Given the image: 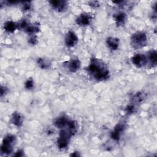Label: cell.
Returning <instances> with one entry per match:
<instances>
[{
    "label": "cell",
    "instance_id": "cell-1",
    "mask_svg": "<svg viewBox=\"0 0 157 157\" xmlns=\"http://www.w3.org/2000/svg\"><path fill=\"white\" fill-rule=\"evenodd\" d=\"M87 70L90 74L98 81L106 80L109 77V71L107 66L98 58H93L91 59Z\"/></svg>",
    "mask_w": 157,
    "mask_h": 157
},
{
    "label": "cell",
    "instance_id": "cell-2",
    "mask_svg": "<svg viewBox=\"0 0 157 157\" xmlns=\"http://www.w3.org/2000/svg\"><path fill=\"white\" fill-rule=\"evenodd\" d=\"M147 42V37L145 33L139 31L134 33L131 37V43L133 48H139L144 47Z\"/></svg>",
    "mask_w": 157,
    "mask_h": 157
},
{
    "label": "cell",
    "instance_id": "cell-3",
    "mask_svg": "<svg viewBox=\"0 0 157 157\" xmlns=\"http://www.w3.org/2000/svg\"><path fill=\"white\" fill-rule=\"evenodd\" d=\"M16 141L15 136L8 134L3 138L2 143L1 146V151L4 154H10L13 151V146Z\"/></svg>",
    "mask_w": 157,
    "mask_h": 157
},
{
    "label": "cell",
    "instance_id": "cell-4",
    "mask_svg": "<svg viewBox=\"0 0 157 157\" xmlns=\"http://www.w3.org/2000/svg\"><path fill=\"white\" fill-rule=\"evenodd\" d=\"M72 136V134L68 129H61L59 133V137L57 140L58 147L59 148H66L67 146L69 139Z\"/></svg>",
    "mask_w": 157,
    "mask_h": 157
},
{
    "label": "cell",
    "instance_id": "cell-5",
    "mask_svg": "<svg viewBox=\"0 0 157 157\" xmlns=\"http://www.w3.org/2000/svg\"><path fill=\"white\" fill-rule=\"evenodd\" d=\"M132 63L137 67H142L147 63V57L142 54H136L132 57Z\"/></svg>",
    "mask_w": 157,
    "mask_h": 157
},
{
    "label": "cell",
    "instance_id": "cell-6",
    "mask_svg": "<svg viewBox=\"0 0 157 157\" xmlns=\"http://www.w3.org/2000/svg\"><path fill=\"white\" fill-rule=\"evenodd\" d=\"M65 44L68 47L74 46L78 42V37L74 32L69 31L65 37Z\"/></svg>",
    "mask_w": 157,
    "mask_h": 157
},
{
    "label": "cell",
    "instance_id": "cell-7",
    "mask_svg": "<svg viewBox=\"0 0 157 157\" xmlns=\"http://www.w3.org/2000/svg\"><path fill=\"white\" fill-rule=\"evenodd\" d=\"M80 62L78 59H72L64 63V66L70 72H75L77 71L80 67Z\"/></svg>",
    "mask_w": 157,
    "mask_h": 157
},
{
    "label": "cell",
    "instance_id": "cell-8",
    "mask_svg": "<svg viewBox=\"0 0 157 157\" xmlns=\"http://www.w3.org/2000/svg\"><path fill=\"white\" fill-rule=\"evenodd\" d=\"M92 20V17L88 13H83L80 14L76 18L75 22L78 25L80 26H86L88 25Z\"/></svg>",
    "mask_w": 157,
    "mask_h": 157
},
{
    "label": "cell",
    "instance_id": "cell-9",
    "mask_svg": "<svg viewBox=\"0 0 157 157\" xmlns=\"http://www.w3.org/2000/svg\"><path fill=\"white\" fill-rule=\"evenodd\" d=\"M125 128V126L123 123H120L117 124L115 128L113 131L111 132V137L112 139L115 140H118L120 138L121 133L123 132L124 129Z\"/></svg>",
    "mask_w": 157,
    "mask_h": 157
},
{
    "label": "cell",
    "instance_id": "cell-10",
    "mask_svg": "<svg viewBox=\"0 0 157 157\" xmlns=\"http://www.w3.org/2000/svg\"><path fill=\"white\" fill-rule=\"evenodd\" d=\"M49 2L52 7L58 12H63L67 7V2L66 1L53 0L49 1Z\"/></svg>",
    "mask_w": 157,
    "mask_h": 157
},
{
    "label": "cell",
    "instance_id": "cell-11",
    "mask_svg": "<svg viewBox=\"0 0 157 157\" xmlns=\"http://www.w3.org/2000/svg\"><path fill=\"white\" fill-rule=\"evenodd\" d=\"M106 44L112 50H116L119 47V39L116 37H109L106 40Z\"/></svg>",
    "mask_w": 157,
    "mask_h": 157
},
{
    "label": "cell",
    "instance_id": "cell-12",
    "mask_svg": "<svg viewBox=\"0 0 157 157\" xmlns=\"http://www.w3.org/2000/svg\"><path fill=\"white\" fill-rule=\"evenodd\" d=\"M11 123L14 125L20 127L23 124V118L18 112H13L11 117Z\"/></svg>",
    "mask_w": 157,
    "mask_h": 157
},
{
    "label": "cell",
    "instance_id": "cell-13",
    "mask_svg": "<svg viewBox=\"0 0 157 157\" xmlns=\"http://www.w3.org/2000/svg\"><path fill=\"white\" fill-rule=\"evenodd\" d=\"M68 118L65 116H61L57 118L54 121V125L58 128H63L66 127L68 123Z\"/></svg>",
    "mask_w": 157,
    "mask_h": 157
},
{
    "label": "cell",
    "instance_id": "cell-14",
    "mask_svg": "<svg viewBox=\"0 0 157 157\" xmlns=\"http://www.w3.org/2000/svg\"><path fill=\"white\" fill-rule=\"evenodd\" d=\"M113 18L118 26L122 25L126 20V14L124 12H117L113 15Z\"/></svg>",
    "mask_w": 157,
    "mask_h": 157
},
{
    "label": "cell",
    "instance_id": "cell-15",
    "mask_svg": "<svg viewBox=\"0 0 157 157\" xmlns=\"http://www.w3.org/2000/svg\"><path fill=\"white\" fill-rule=\"evenodd\" d=\"M147 61L148 60L152 66H155L157 62V53L155 50H151L148 53L147 57Z\"/></svg>",
    "mask_w": 157,
    "mask_h": 157
},
{
    "label": "cell",
    "instance_id": "cell-16",
    "mask_svg": "<svg viewBox=\"0 0 157 157\" xmlns=\"http://www.w3.org/2000/svg\"><path fill=\"white\" fill-rule=\"evenodd\" d=\"M17 25L12 21H7L4 24V29L9 33H13L17 28Z\"/></svg>",
    "mask_w": 157,
    "mask_h": 157
},
{
    "label": "cell",
    "instance_id": "cell-17",
    "mask_svg": "<svg viewBox=\"0 0 157 157\" xmlns=\"http://www.w3.org/2000/svg\"><path fill=\"white\" fill-rule=\"evenodd\" d=\"M26 33L30 34H34V33H38L39 31V27L38 25L33 24V25H29V26L25 29Z\"/></svg>",
    "mask_w": 157,
    "mask_h": 157
},
{
    "label": "cell",
    "instance_id": "cell-18",
    "mask_svg": "<svg viewBox=\"0 0 157 157\" xmlns=\"http://www.w3.org/2000/svg\"><path fill=\"white\" fill-rule=\"evenodd\" d=\"M37 63L38 66L42 69H47L50 66L49 63L47 60H45L44 58H39L37 59Z\"/></svg>",
    "mask_w": 157,
    "mask_h": 157
},
{
    "label": "cell",
    "instance_id": "cell-19",
    "mask_svg": "<svg viewBox=\"0 0 157 157\" xmlns=\"http://www.w3.org/2000/svg\"><path fill=\"white\" fill-rule=\"evenodd\" d=\"M25 87L27 90H31L34 87V81L32 78H28L25 83Z\"/></svg>",
    "mask_w": 157,
    "mask_h": 157
},
{
    "label": "cell",
    "instance_id": "cell-20",
    "mask_svg": "<svg viewBox=\"0 0 157 157\" xmlns=\"http://www.w3.org/2000/svg\"><path fill=\"white\" fill-rule=\"evenodd\" d=\"M135 110V106L134 104H129L126 108V112L128 113H132Z\"/></svg>",
    "mask_w": 157,
    "mask_h": 157
},
{
    "label": "cell",
    "instance_id": "cell-21",
    "mask_svg": "<svg viewBox=\"0 0 157 157\" xmlns=\"http://www.w3.org/2000/svg\"><path fill=\"white\" fill-rule=\"evenodd\" d=\"M31 9V4L29 2H23V7H22V9L24 11H26L28 10Z\"/></svg>",
    "mask_w": 157,
    "mask_h": 157
},
{
    "label": "cell",
    "instance_id": "cell-22",
    "mask_svg": "<svg viewBox=\"0 0 157 157\" xmlns=\"http://www.w3.org/2000/svg\"><path fill=\"white\" fill-rule=\"evenodd\" d=\"M28 42L32 45H35L37 44V38L35 36H31V37L28 40Z\"/></svg>",
    "mask_w": 157,
    "mask_h": 157
},
{
    "label": "cell",
    "instance_id": "cell-23",
    "mask_svg": "<svg viewBox=\"0 0 157 157\" xmlns=\"http://www.w3.org/2000/svg\"><path fill=\"white\" fill-rule=\"evenodd\" d=\"M28 26H29V24H28V23L27 22V21L25 20L21 21V23H20V26L21 28L25 29Z\"/></svg>",
    "mask_w": 157,
    "mask_h": 157
},
{
    "label": "cell",
    "instance_id": "cell-24",
    "mask_svg": "<svg viewBox=\"0 0 157 157\" xmlns=\"http://www.w3.org/2000/svg\"><path fill=\"white\" fill-rule=\"evenodd\" d=\"M8 5H15L18 3H19V1H7L6 2Z\"/></svg>",
    "mask_w": 157,
    "mask_h": 157
},
{
    "label": "cell",
    "instance_id": "cell-25",
    "mask_svg": "<svg viewBox=\"0 0 157 157\" xmlns=\"http://www.w3.org/2000/svg\"><path fill=\"white\" fill-rule=\"evenodd\" d=\"M23 155H24L23 151L21 150H18L15 153V154H14V156H23Z\"/></svg>",
    "mask_w": 157,
    "mask_h": 157
},
{
    "label": "cell",
    "instance_id": "cell-26",
    "mask_svg": "<svg viewBox=\"0 0 157 157\" xmlns=\"http://www.w3.org/2000/svg\"><path fill=\"white\" fill-rule=\"evenodd\" d=\"M7 92V88L5 87L1 86V96H2L4 94H5Z\"/></svg>",
    "mask_w": 157,
    "mask_h": 157
}]
</instances>
